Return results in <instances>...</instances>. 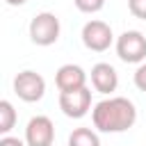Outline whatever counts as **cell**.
I'll use <instances>...</instances> for the list:
<instances>
[{
    "label": "cell",
    "instance_id": "6da1fadb",
    "mask_svg": "<svg viewBox=\"0 0 146 146\" xmlns=\"http://www.w3.org/2000/svg\"><path fill=\"white\" fill-rule=\"evenodd\" d=\"M91 121L98 132H107V135L125 132L137 121V107L125 96H110L94 105Z\"/></svg>",
    "mask_w": 146,
    "mask_h": 146
},
{
    "label": "cell",
    "instance_id": "7a4b0ae2",
    "mask_svg": "<svg viewBox=\"0 0 146 146\" xmlns=\"http://www.w3.org/2000/svg\"><path fill=\"white\" fill-rule=\"evenodd\" d=\"M59 32H62L59 18L52 11H41L30 21V39L36 46H43V48L52 46L59 39Z\"/></svg>",
    "mask_w": 146,
    "mask_h": 146
},
{
    "label": "cell",
    "instance_id": "3957f363",
    "mask_svg": "<svg viewBox=\"0 0 146 146\" xmlns=\"http://www.w3.org/2000/svg\"><path fill=\"white\" fill-rule=\"evenodd\" d=\"M116 55L125 64H141L146 59V36L139 30H125L116 39Z\"/></svg>",
    "mask_w": 146,
    "mask_h": 146
},
{
    "label": "cell",
    "instance_id": "277c9868",
    "mask_svg": "<svg viewBox=\"0 0 146 146\" xmlns=\"http://www.w3.org/2000/svg\"><path fill=\"white\" fill-rule=\"evenodd\" d=\"M14 94L25 103H36L46 94V80L36 71H21L14 78Z\"/></svg>",
    "mask_w": 146,
    "mask_h": 146
},
{
    "label": "cell",
    "instance_id": "5b68a950",
    "mask_svg": "<svg viewBox=\"0 0 146 146\" xmlns=\"http://www.w3.org/2000/svg\"><path fill=\"white\" fill-rule=\"evenodd\" d=\"M80 36H82L84 48H89V50H94V52H105V50L112 46V41H114L112 27H110L105 21H98V18L87 21Z\"/></svg>",
    "mask_w": 146,
    "mask_h": 146
},
{
    "label": "cell",
    "instance_id": "8992f818",
    "mask_svg": "<svg viewBox=\"0 0 146 146\" xmlns=\"http://www.w3.org/2000/svg\"><path fill=\"white\" fill-rule=\"evenodd\" d=\"M59 110L68 119H82L91 110V89L82 87L75 91H59Z\"/></svg>",
    "mask_w": 146,
    "mask_h": 146
},
{
    "label": "cell",
    "instance_id": "52a82bcc",
    "mask_svg": "<svg viewBox=\"0 0 146 146\" xmlns=\"http://www.w3.org/2000/svg\"><path fill=\"white\" fill-rule=\"evenodd\" d=\"M52 141H55V123L43 114L32 116L25 125V144L27 146H52Z\"/></svg>",
    "mask_w": 146,
    "mask_h": 146
},
{
    "label": "cell",
    "instance_id": "ba28073f",
    "mask_svg": "<svg viewBox=\"0 0 146 146\" xmlns=\"http://www.w3.org/2000/svg\"><path fill=\"white\" fill-rule=\"evenodd\" d=\"M55 84L59 91H75L87 87V73L78 64H64L55 73Z\"/></svg>",
    "mask_w": 146,
    "mask_h": 146
},
{
    "label": "cell",
    "instance_id": "9c48e42d",
    "mask_svg": "<svg viewBox=\"0 0 146 146\" xmlns=\"http://www.w3.org/2000/svg\"><path fill=\"white\" fill-rule=\"evenodd\" d=\"M91 84H94V89L98 94H105V96L112 94V91H116V87H119V73H116V68L112 64H107V62L94 64L91 66Z\"/></svg>",
    "mask_w": 146,
    "mask_h": 146
},
{
    "label": "cell",
    "instance_id": "30bf717a",
    "mask_svg": "<svg viewBox=\"0 0 146 146\" xmlns=\"http://www.w3.org/2000/svg\"><path fill=\"white\" fill-rule=\"evenodd\" d=\"M68 146H100V137L91 128H75L68 135Z\"/></svg>",
    "mask_w": 146,
    "mask_h": 146
},
{
    "label": "cell",
    "instance_id": "8fae6325",
    "mask_svg": "<svg viewBox=\"0 0 146 146\" xmlns=\"http://www.w3.org/2000/svg\"><path fill=\"white\" fill-rule=\"evenodd\" d=\"M16 123V110L9 100H0V135H9Z\"/></svg>",
    "mask_w": 146,
    "mask_h": 146
},
{
    "label": "cell",
    "instance_id": "7c38bea8",
    "mask_svg": "<svg viewBox=\"0 0 146 146\" xmlns=\"http://www.w3.org/2000/svg\"><path fill=\"white\" fill-rule=\"evenodd\" d=\"M73 5L82 14H98L105 7V0H73Z\"/></svg>",
    "mask_w": 146,
    "mask_h": 146
},
{
    "label": "cell",
    "instance_id": "4fadbf2b",
    "mask_svg": "<svg viewBox=\"0 0 146 146\" xmlns=\"http://www.w3.org/2000/svg\"><path fill=\"white\" fill-rule=\"evenodd\" d=\"M128 9L135 18L146 21V0H128Z\"/></svg>",
    "mask_w": 146,
    "mask_h": 146
},
{
    "label": "cell",
    "instance_id": "5bb4252c",
    "mask_svg": "<svg viewBox=\"0 0 146 146\" xmlns=\"http://www.w3.org/2000/svg\"><path fill=\"white\" fill-rule=\"evenodd\" d=\"M132 80H135V87H137L139 91H146V62H141V64L137 66Z\"/></svg>",
    "mask_w": 146,
    "mask_h": 146
},
{
    "label": "cell",
    "instance_id": "9a60e30c",
    "mask_svg": "<svg viewBox=\"0 0 146 146\" xmlns=\"http://www.w3.org/2000/svg\"><path fill=\"white\" fill-rule=\"evenodd\" d=\"M0 146H27L23 139H18V137H11V135H2L0 137Z\"/></svg>",
    "mask_w": 146,
    "mask_h": 146
},
{
    "label": "cell",
    "instance_id": "2e32d148",
    "mask_svg": "<svg viewBox=\"0 0 146 146\" xmlns=\"http://www.w3.org/2000/svg\"><path fill=\"white\" fill-rule=\"evenodd\" d=\"M7 5H11V7H21V5H25L27 0H5Z\"/></svg>",
    "mask_w": 146,
    "mask_h": 146
}]
</instances>
